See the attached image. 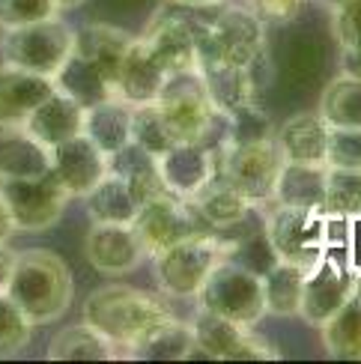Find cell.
Wrapping results in <instances>:
<instances>
[{
    "label": "cell",
    "instance_id": "6da1fadb",
    "mask_svg": "<svg viewBox=\"0 0 361 364\" xmlns=\"http://www.w3.org/2000/svg\"><path fill=\"white\" fill-rule=\"evenodd\" d=\"M173 316L176 314L168 305V296L146 293L129 284L99 287L84 301V323L102 331L119 350V358H129L131 346H138L149 331Z\"/></svg>",
    "mask_w": 361,
    "mask_h": 364
},
{
    "label": "cell",
    "instance_id": "7a4b0ae2",
    "mask_svg": "<svg viewBox=\"0 0 361 364\" xmlns=\"http://www.w3.org/2000/svg\"><path fill=\"white\" fill-rule=\"evenodd\" d=\"M6 296L18 305L33 326L57 323L72 305L75 284L66 260L54 251L30 248L18 251Z\"/></svg>",
    "mask_w": 361,
    "mask_h": 364
},
{
    "label": "cell",
    "instance_id": "3957f363",
    "mask_svg": "<svg viewBox=\"0 0 361 364\" xmlns=\"http://www.w3.org/2000/svg\"><path fill=\"white\" fill-rule=\"evenodd\" d=\"M198 308L215 314V316H224V320H230V323L254 328L266 316L260 272L236 263L230 257H221L200 287Z\"/></svg>",
    "mask_w": 361,
    "mask_h": 364
},
{
    "label": "cell",
    "instance_id": "277c9868",
    "mask_svg": "<svg viewBox=\"0 0 361 364\" xmlns=\"http://www.w3.org/2000/svg\"><path fill=\"white\" fill-rule=\"evenodd\" d=\"M227 254V239L218 230H198L153 257L156 281L168 299H198L206 275Z\"/></svg>",
    "mask_w": 361,
    "mask_h": 364
},
{
    "label": "cell",
    "instance_id": "5b68a950",
    "mask_svg": "<svg viewBox=\"0 0 361 364\" xmlns=\"http://www.w3.org/2000/svg\"><path fill=\"white\" fill-rule=\"evenodd\" d=\"M72 48H75V27H69L63 15L9 27L0 36V57H4V63L45 75V78H54L63 69Z\"/></svg>",
    "mask_w": 361,
    "mask_h": 364
},
{
    "label": "cell",
    "instance_id": "8992f818",
    "mask_svg": "<svg viewBox=\"0 0 361 364\" xmlns=\"http://www.w3.org/2000/svg\"><path fill=\"white\" fill-rule=\"evenodd\" d=\"M266 51L263 18L251 6H224L209 24H198V66L206 60L251 66Z\"/></svg>",
    "mask_w": 361,
    "mask_h": 364
},
{
    "label": "cell",
    "instance_id": "52a82bcc",
    "mask_svg": "<svg viewBox=\"0 0 361 364\" xmlns=\"http://www.w3.org/2000/svg\"><path fill=\"white\" fill-rule=\"evenodd\" d=\"M260 215L263 236L275 260L302 266L308 272L325 254V212L269 203L260 209Z\"/></svg>",
    "mask_w": 361,
    "mask_h": 364
},
{
    "label": "cell",
    "instance_id": "ba28073f",
    "mask_svg": "<svg viewBox=\"0 0 361 364\" xmlns=\"http://www.w3.org/2000/svg\"><path fill=\"white\" fill-rule=\"evenodd\" d=\"M284 168V153L272 138L233 144L215 159V171L251 203V209H266L275 197V182Z\"/></svg>",
    "mask_w": 361,
    "mask_h": 364
},
{
    "label": "cell",
    "instance_id": "9c48e42d",
    "mask_svg": "<svg viewBox=\"0 0 361 364\" xmlns=\"http://www.w3.org/2000/svg\"><path fill=\"white\" fill-rule=\"evenodd\" d=\"M176 144H200L209 123L215 119V105L206 93L200 69L171 72L156 99Z\"/></svg>",
    "mask_w": 361,
    "mask_h": 364
},
{
    "label": "cell",
    "instance_id": "30bf717a",
    "mask_svg": "<svg viewBox=\"0 0 361 364\" xmlns=\"http://www.w3.org/2000/svg\"><path fill=\"white\" fill-rule=\"evenodd\" d=\"M131 230L138 236L144 254L156 257L158 251L194 236L198 230H209V227L198 218V212L185 197L164 191L141 203L138 215L131 218Z\"/></svg>",
    "mask_w": 361,
    "mask_h": 364
},
{
    "label": "cell",
    "instance_id": "8fae6325",
    "mask_svg": "<svg viewBox=\"0 0 361 364\" xmlns=\"http://www.w3.org/2000/svg\"><path fill=\"white\" fill-rule=\"evenodd\" d=\"M0 194L6 197L18 233H45L63 218L72 194L45 173L36 179H0Z\"/></svg>",
    "mask_w": 361,
    "mask_h": 364
},
{
    "label": "cell",
    "instance_id": "7c38bea8",
    "mask_svg": "<svg viewBox=\"0 0 361 364\" xmlns=\"http://www.w3.org/2000/svg\"><path fill=\"white\" fill-rule=\"evenodd\" d=\"M191 335H194V353L215 361H272L281 358L275 346H269L251 326L230 323L224 316H215L209 311L194 314Z\"/></svg>",
    "mask_w": 361,
    "mask_h": 364
},
{
    "label": "cell",
    "instance_id": "4fadbf2b",
    "mask_svg": "<svg viewBox=\"0 0 361 364\" xmlns=\"http://www.w3.org/2000/svg\"><path fill=\"white\" fill-rule=\"evenodd\" d=\"M355 296V275L347 269V263L338 254L325 251L317 263L305 272V287H302V305H298V316L320 328L328 316H332L340 305Z\"/></svg>",
    "mask_w": 361,
    "mask_h": 364
},
{
    "label": "cell",
    "instance_id": "5bb4252c",
    "mask_svg": "<svg viewBox=\"0 0 361 364\" xmlns=\"http://www.w3.org/2000/svg\"><path fill=\"white\" fill-rule=\"evenodd\" d=\"M141 42L171 72L198 69V24L176 12H156L149 18Z\"/></svg>",
    "mask_w": 361,
    "mask_h": 364
},
{
    "label": "cell",
    "instance_id": "9a60e30c",
    "mask_svg": "<svg viewBox=\"0 0 361 364\" xmlns=\"http://www.w3.org/2000/svg\"><path fill=\"white\" fill-rule=\"evenodd\" d=\"M104 173H108V156L84 132L51 149V176L72 197H87Z\"/></svg>",
    "mask_w": 361,
    "mask_h": 364
},
{
    "label": "cell",
    "instance_id": "2e32d148",
    "mask_svg": "<svg viewBox=\"0 0 361 364\" xmlns=\"http://www.w3.org/2000/svg\"><path fill=\"white\" fill-rule=\"evenodd\" d=\"M84 254L90 266L111 278L129 275L146 260L131 224H93L84 239Z\"/></svg>",
    "mask_w": 361,
    "mask_h": 364
},
{
    "label": "cell",
    "instance_id": "e0dca14e",
    "mask_svg": "<svg viewBox=\"0 0 361 364\" xmlns=\"http://www.w3.org/2000/svg\"><path fill=\"white\" fill-rule=\"evenodd\" d=\"M54 93V78L0 63V129H24L27 117Z\"/></svg>",
    "mask_w": 361,
    "mask_h": 364
},
{
    "label": "cell",
    "instance_id": "ac0fdd59",
    "mask_svg": "<svg viewBox=\"0 0 361 364\" xmlns=\"http://www.w3.org/2000/svg\"><path fill=\"white\" fill-rule=\"evenodd\" d=\"M164 81H168V69H164L156 54L141 42V36L131 42V48L126 51L119 72L114 78V99L126 102L129 108L138 105H153L161 93Z\"/></svg>",
    "mask_w": 361,
    "mask_h": 364
},
{
    "label": "cell",
    "instance_id": "d6986e66",
    "mask_svg": "<svg viewBox=\"0 0 361 364\" xmlns=\"http://www.w3.org/2000/svg\"><path fill=\"white\" fill-rule=\"evenodd\" d=\"M158 171L164 179V188L188 200L215 173V156L203 144H173L158 159Z\"/></svg>",
    "mask_w": 361,
    "mask_h": 364
},
{
    "label": "cell",
    "instance_id": "ffe728a7",
    "mask_svg": "<svg viewBox=\"0 0 361 364\" xmlns=\"http://www.w3.org/2000/svg\"><path fill=\"white\" fill-rule=\"evenodd\" d=\"M134 36L119 30L114 24H84L75 30V54L84 57L90 66H93L104 81H108L111 93H114V78L119 72L126 51L131 48Z\"/></svg>",
    "mask_w": 361,
    "mask_h": 364
},
{
    "label": "cell",
    "instance_id": "44dd1931",
    "mask_svg": "<svg viewBox=\"0 0 361 364\" xmlns=\"http://www.w3.org/2000/svg\"><path fill=\"white\" fill-rule=\"evenodd\" d=\"M24 132H30L39 144L54 149L57 144H63L84 132V105L54 87V93L27 117Z\"/></svg>",
    "mask_w": 361,
    "mask_h": 364
},
{
    "label": "cell",
    "instance_id": "7402d4cb",
    "mask_svg": "<svg viewBox=\"0 0 361 364\" xmlns=\"http://www.w3.org/2000/svg\"><path fill=\"white\" fill-rule=\"evenodd\" d=\"M328 126L317 111H302L290 117L281 129H275V141L284 153V161L296 164H325Z\"/></svg>",
    "mask_w": 361,
    "mask_h": 364
},
{
    "label": "cell",
    "instance_id": "603a6c76",
    "mask_svg": "<svg viewBox=\"0 0 361 364\" xmlns=\"http://www.w3.org/2000/svg\"><path fill=\"white\" fill-rule=\"evenodd\" d=\"M188 203L194 206L198 218L209 227V230H233V227L242 224L251 212V203L218 171L209 176V182L198 194L188 197Z\"/></svg>",
    "mask_w": 361,
    "mask_h": 364
},
{
    "label": "cell",
    "instance_id": "cb8c5ba5",
    "mask_svg": "<svg viewBox=\"0 0 361 364\" xmlns=\"http://www.w3.org/2000/svg\"><path fill=\"white\" fill-rule=\"evenodd\" d=\"M203 75L206 93L212 99L215 111L230 114L242 105L257 102V81H254L251 66H236V63H221V60H206L198 66Z\"/></svg>",
    "mask_w": 361,
    "mask_h": 364
},
{
    "label": "cell",
    "instance_id": "d4e9b609",
    "mask_svg": "<svg viewBox=\"0 0 361 364\" xmlns=\"http://www.w3.org/2000/svg\"><path fill=\"white\" fill-rule=\"evenodd\" d=\"M51 173V149L24 129H0V179H36Z\"/></svg>",
    "mask_w": 361,
    "mask_h": 364
},
{
    "label": "cell",
    "instance_id": "484cf974",
    "mask_svg": "<svg viewBox=\"0 0 361 364\" xmlns=\"http://www.w3.org/2000/svg\"><path fill=\"white\" fill-rule=\"evenodd\" d=\"M325 173H328L325 164L284 161V168L278 173V182H275L272 203L323 212V203H325Z\"/></svg>",
    "mask_w": 361,
    "mask_h": 364
},
{
    "label": "cell",
    "instance_id": "4316f807",
    "mask_svg": "<svg viewBox=\"0 0 361 364\" xmlns=\"http://www.w3.org/2000/svg\"><path fill=\"white\" fill-rule=\"evenodd\" d=\"M84 134L104 156L119 153L131 144V108L119 99H104L84 108Z\"/></svg>",
    "mask_w": 361,
    "mask_h": 364
},
{
    "label": "cell",
    "instance_id": "83f0119b",
    "mask_svg": "<svg viewBox=\"0 0 361 364\" xmlns=\"http://www.w3.org/2000/svg\"><path fill=\"white\" fill-rule=\"evenodd\" d=\"M108 171L117 173L119 179L126 182L138 203H144V200H149V197L168 191V188H164L161 171H158V159L144 153V149L134 146V144H126L119 153L108 156Z\"/></svg>",
    "mask_w": 361,
    "mask_h": 364
},
{
    "label": "cell",
    "instance_id": "f1b7e54d",
    "mask_svg": "<svg viewBox=\"0 0 361 364\" xmlns=\"http://www.w3.org/2000/svg\"><path fill=\"white\" fill-rule=\"evenodd\" d=\"M45 355L48 361H114L119 358V350L90 323H78L60 328Z\"/></svg>",
    "mask_w": 361,
    "mask_h": 364
},
{
    "label": "cell",
    "instance_id": "f546056e",
    "mask_svg": "<svg viewBox=\"0 0 361 364\" xmlns=\"http://www.w3.org/2000/svg\"><path fill=\"white\" fill-rule=\"evenodd\" d=\"M84 200H87V215L93 224H131V218L141 209L129 186L111 171L102 176V182Z\"/></svg>",
    "mask_w": 361,
    "mask_h": 364
},
{
    "label": "cell",
    "instance_id": "4dcf8cb0",
    "mask_svg": "<svg viewBox=\"0 0 361 364\" xmlns=\"http://www.w3.org/2000/svg\"><path fill=\"white\" fill-rule=\"evenodd\" d=\"M263 299L266 314L272 316H298L302 305V287H305V269L275 260L263 272Z\"/></svg>",
    "mask_w": 361,
    "mask_h": 364
},
{
    "label": "cell",
    "instance_id": "1f68e13d",
    "mask_svg": "<svg viewBox=\"0 0 361 364\" xmlns=\"http://www.w3.org/2000/svg\"><path fill=\"white\" fill-rule=\"evenodd\" d=\"M323 346L332 358L361 361V299L352 296L320 326Z\"/></svg>",
    "mask_w": 361,
    "mask_h": 364
},
{
    "label": "cell",
    "instance_id": "d6a6232c",
    "mask_svg": "<svg viewBox=\"0 0 361 364\" xmlns=\"http://www.w3.org/2000/svg\"><path fill=\"white\" fill-rule=\"evenodd\" d=\"M317 114L332 129H361V78L340 72L325 84Z\"/></svg>",
    "mask_w": 361,
    "mask_h": 364
},
{
    "label": "cell",
    "instance_id": "836d02e7",
    "mask_svg": "<svg viewBox=\"0 0 361 364\" xmlns=\"http://www.w3.org/2000/svg\"><path fill=\"white\" fill-rule=\"evenodd\" d=\"M194 355V335H191V326L183 320H168L161 323L156 331L131 346L129 358H138V361H179V358H188Z\"/></svg>",
    "mask_w": 361,
    "mask_h": 364
},
{
    "label": "cell",
    "instance_id": "e575fe53",
    "mask_svg": "<svg viewBox=\"0 0 361 364\" xmlns=\"http://www.w3.org/2000/svg\"><path fill=\"white\" fill-rule=\"evenodd\" d=\"M54 87L69 93L75 102H81L84 108H90V105H96V102H104V99H114L108 81L75 51L69 54L63 69L54 75Z\"/></svg>",
    "mask_w": 361,
    "mask_h": 364
},
{
    "label": "cell",
    "instance_id": "d590c367",
    "mask_svg": "<svg viewBox=\"0 0 361 364\" xmlns=\"http://www.w3.org/2000/svg\"><path fill=\"white\" fill-rule=\"evenodd\" d=\"M131 144L141 146L144 153L156 156V159H161L176 144L168 123H164L161 111L156 108V102L131 108Z\"/></svg>",
    "mask_w": 361,
    "mask_h": 364
},
{
    "label": "cell",
    "instance_id": "8d00e7d4",
    "mask_svg": "<svg viewBox=\"0 0 361 364\" xmlns=\"http://www.w3.org/2000/svg\"><path fill=\"white\" fill-rule=\"evenodd\" d=\"M323 212H328V215H343V218L358 215L361 212V171L328 168Z\"/></svg>",
    "mask_w": 361,
    "mask_h": 364
},
{
    "label": "cell",
    "instance_id": "74e56055",
    "mask_svg": "<svg viewBox=\"0 0 361 364\" xmlns=\"http://www.w3.org/2000/svg\"><path fill=\"white\" fill-rule=\"evenodd\" d=\"M33 328L30 316L6 293H0V358L18 355L33 338Z\"/></svg>",
    "mask_w": 361,
    "mask_h": 364
},
{
    "label": "cell",
    "instance_id": "f35d334b",
    "mask_svg": "<svg viewBox=\"0 0 361 364\" xmlns=\"http://www.w3.org/2000/svg\"><path fill=\"white\" fill-rule=\"evenodd\" d=\"M224 117H227V146L263 141V138H272L275 134L272 119L266 117V111H260L257 102L242 105V108H236V111L224 114Z\"/></svg>",
    "mask_w": 361,
    "mask_h": 364
},
{
    "label": "cell",
    "instance_id": "ab89813d",
    "mask_svg": "<svg viewBox=\"0 0 361 364\" xmlns=\"http://www.w3.org/2000/svg\"><path fill=\"white\" fill-rule=\"evenodd\" d=\"M325 168L361 171V129H328Z\"/></svg>",
    "mask_w": 361,
    "mask_h": 364
},
{
    "label": "cell",
    "instance_id": "60d3db41",
    "mask_svg": "<svg viewBox=\"0 0 361 364\" xmlns=\"http://www.w3.org/2000/svg\"><path fill=\"white\" fill-rule=\"evenodd\" d=\"M54 15H63L54 0H0V30L54 18Z\"/></svg>",
    "mask_w": 361,
    "mask_h": 364
},
{
    "label": "cell",
    "instance_id": "b9f144b4",
    "mask_svg": "<svg viewBox=\"0 0 361 364\" xmlns=\"http://www.w3.org/2000/svg\"><path fill=\"white\" fill-rule=\"evenodd\" d=\"M332 33L340 48H355V45H361V0H335Z\"/></svg>",
    "mask_w": 361,
    "mask_h": 364
},
{
    "label": "cell",
    "instance_id": "7bdbcfd3",
    "mask_svg": "<svg viewBox=\"0 0 361 364\" xmlns=\"http://www.w3.org/2000/svg\"><path fill=\"white\" fill-rule=\"evenodd\" d=\"M248 6L260 15V18L272 21H293L302 12L305 0H248Z\"/></svg>",
    "mask_w": 361,
    "mask_h": 364
},
{
    "label": "cell",
    "instance_id": "ee69618b",
    "mask_svg": "<svg viewBox=\"0 0 361 364\" xmlns=\"http://www.w3.org/2000/svg\"><path fill=\"white\" fill-rule=\"evenodd\" d=\"M15 257H18V251H12L6 242H0V293H6V287H9L12 269H15Z\"/></svg>",
    "mask_w": 361,
    "mask_h": 364
},
{
    "label": "cell",
    "instance_id": "f6af8a7d",
    "mask_svg": "<svg viewBox=\"0 0 361 364\" xmlns=\"http://www.w3.org/2000/svg\"><path fill=\"white\" fill-rule=\"evenodd\" d=\"M15 233H18V227L12 221V212L6 206V197L0 194V242H9Z\"/></svg>",
    "mask_w": 361,
    "mask_h": 364
},
{
    "label": "cell",
    "instance_id": "bcb514c9",
    "mask_svg": "<svg viewBox=\"0 0 361 364\" xmlns=\"http://www.w3.org/2000/svg\"><path fill=\"white\" fill-rule=\"evenodd\" d=\"M173 4H183V6H198V9H203V6H218V4H227V0H173Z\"/></svg>",
    "mask_w": 361,
    "mask_h": 364
},
{
    "label": "cell",
    "instance_id": "7dc6e473",
    "mask_svg": "<svg viewBox=\"0 0 361 364\" xmlns=\"http://www.w3.org/2000/svg\"><path fill=\"white\" fill-rule=\"evenodd\" d=\"M54 4L60 6V12H69V9H78L81 4H87V0H54Z\"/></svg>",
    "mask_w": 361,
    "mask_h": 364
},
{
    "label": "cell",
    "instance_id": "c3c4849f",
    "mask_svg": "<svg viewBox=\"0 0 361 364\" xmlns=\"http://www.w3.org/2000/svg\"><path fill=\"white\" fill-rule=\"evenodd\" d=\"M355 296L361 299V275H355Z\"/></svg>",
    "mask_w": 361,
    "mask_h": 364
},
{
    "label": "cell",
    "instance_id": "681fc988",
    "mask_svg": "<svg viewBox=\"0 0 361 364\" xmlns=\"http://www.w3.org/2000/svg\"><path fill=\"white\" fill-rule=\"evenodd\" d=\"M332 4H335V0H332Z\"/></svg>",
    "mask_w": 361,
    "mask_h": 364
}]
</instances>
